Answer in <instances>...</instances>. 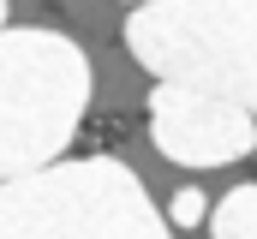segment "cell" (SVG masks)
Here are the masks:
<instances>
[{
	"mask_svg": "<svg viewBox=\"0 0 257 239\" xmlns=\"http://www.w3.org/2000/svg\"><path fill=\"white\" fill-rule=\"evenodd\" d=\"M209 233L215 239H257V179L233 185V191L209 209Z\"/></svg>",
	"mask_w": 257,
	"mask_h": 239,
	"instance_id": "obj_5",
	"label": "cell"
},
{
	"mask_svg": "<svg viewBox=\"0 0 257 239\" xmlns=\"http://www.w3.org/2000/svg\"><path fill=\"white\" fill-rule=\"evenodd\" d=\"M138 6H150V0H138Z\"/></svg>",
	"mask_w": 257,
	"mask_h": 239,
	"instance_id": "obj_8",
	"label": "cell"
},
{
	"mask_svg": "<svg viewBox=\"0 0 257 239\" xmlns=\"http://www.w3.org/2000/svg\"><path fill=\"white\" fill-rule=\"evenodd\" d=\"M0 239H168L144 179L114 156L0 179Z\"/></svg>",
	"mask_w": 257,
	"mask_h": 239,
	"instance_id": "obj_3",
	"label": "cell"
},
{
	"mask_svg": "<svg viewBox=\"0 0 257 239\" xmlns=\"http://www.w3.org/2000/svg\"><path fill=\"white\" fill-rule=\"evenodd\" d=\"M0 30H6V0H0Z\"/></svg>",
	"mask_w": 257,
	"mask_h": 239,
	"instance_id": "obj_7",
	"label": "cell"
},
{
	"mask_svg": "<svg viewBox=\"0 0 257 239\" xmlns=\"http://www.w3.org/2000/svg\"><path fill=\"white\" fill-rule=\"evenodd\" d=\"M174 221H180V227H197V221H203V191H192V185L174 191Z\"/></svg>",
	"mask_w": 257,
	"mask_h": 239,
	"instance_id": "obj_6",
	"label": "cell"
},
{
	"mask_svg": "<svg viewBox=\"0 0 257 239\" xmlns=\"http://www.w3.org/2000/svg\"><path fill=\"white\" fill-rule=\"evenodd\" d=\"M126 48L162 84L257 114V0H150L126 18Z\"/></svg>",
	"mask_w": 257,
	"mask_h": 239,
	"instance_id": "obj_1",
	"label": "cell"
},
{
	"mask_svg": "<svg viewBox=\"0 0 257 239\" xmlns=\"http://www.w3.org/2000/svg\"><path fill=\"white\" fill-rule=\"evenodd\" d=\"M90 108V60L60 30H0V179L60 162Z\"/></svg>",
	"mask_w": 257,
	"mask_h": 239,
	"instance_id": "obj_2",
	"label": "cell"
},
{
	"mask_svg": "<svg viewBox=\"0 0 257 239\" xmlns=\"http://www.w3.org/2000/svg\"><path fill=\"white\" fill-rule=\"evenodd\" d=\"M150 144L180 168H227V162L257 150V120L245 108H233V102L156 84V96H150Z\"/></svg>",
	"mask_w": 257,
	"mask_h": 239,
	"instance_id": "obj_4",
	"label": "cell"
}]
</instances>
